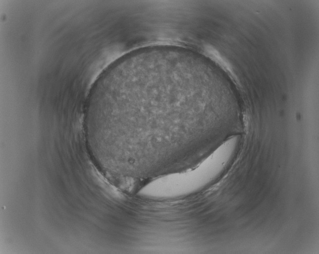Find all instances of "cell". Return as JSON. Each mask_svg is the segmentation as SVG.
Wrapping results in <instances>:
<instances>
[{
    "instance_id": "cell-1",
    "label": "cell",
    "mask_w": 319,
    "mask_h": 254,
    "mask_svg": "<svg viewBox=\"0 0 319 254\" xmlns=\"http://www.w3.org/2000/svg\"><path fill=\"white\" fill-rule=\"evenodd\" d=\"M173 68L142 67L126 56L98 81L85 119L101 166L125 179L155 177L196 162L219 137L214 116L190 99V83Z\"/></svg>"
},
{
    "instance_id": "cell-2",
    "label": "cell",
    "mask_w": 319,
    "mask_h": 254,
    "mask_svg": "<svg viewBox=\"0 0 319 254\" xmlns=\"http://www.w3.org/2000/svg\"><path fill=\"white\" fill-rule=\"evenodd\" d=\"M239 141V136H231L192 167L154 177L140 190V195L148 198L163 199L196 193L223 173L234 157Z\"/></svg>"
}]
</instances>
